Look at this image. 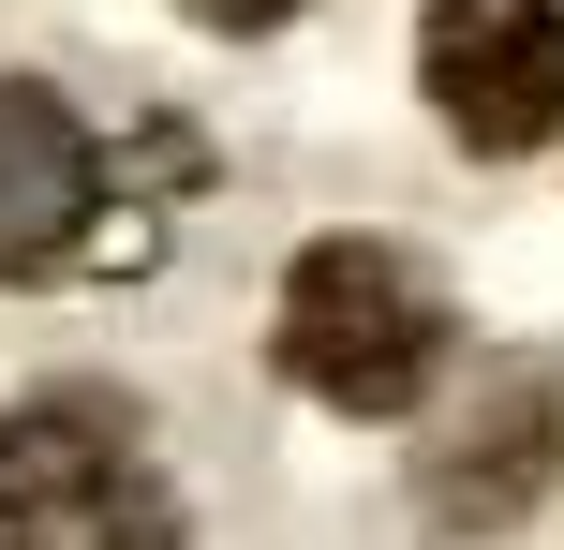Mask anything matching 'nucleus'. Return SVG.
<instances>
[{
  "label": "nucleus",
  "mask_w": 564,
  "mask_h": 550,
  "mask_svg": "<svg viewBox=\"0 0 564 550\" xmlns=\"http://www.w3.org/2000/svg\"><path fill=\"white\" fill-rule=\"evenodd\" d=\"M0 550H194L119 387H30L0 417Z\"/></svg>",
  "instance_id": "nucleus-2"
},
{
  "label": "nucleus",
  "mask_w": 564,
  "mask_h": 550,
  "mask_svg": "<svg viewBox=\"0 0 564 550\" xmlns=\"http://www.w3.org/2000/svg\"><path fill=\"white\" fill-rule=\"evenodd\" d=\"M282 387H312L327 417H416L460 357V313L401 238H297L282 268V313H268Z\"/></svg>",
  "instance_id": "nucleus-1"
},
{
  "label": "nucleus",
  "mask_w": 564,
  "mask_h": 550,
  "mask_svg": "<svg viewBox=\"0 0 564 550\" xmlns=\"http://www.w3.org/2000/svg\"><path fill=\"white\" fill-rule=\"evenodd\" d=\"M416 89L476 164H535L564 134V0H431Z\"/></svg>",
  "instance_id": "nucleus-3"
},
{
  "label": "nucleus",
  "mask_w": 564,
  "mask_h": 550,
  "mask_svg": "<svg viewBox=\"0 0 564 550\" xmlns=\"http://www.w3.org/2000/svg\"><path fill=\"white\" fill-rule=\"evenodd\" d=\"M89 224H105V149H89V119L59 105L45 75H0V283L59 268Z\"/></svg>",
  "instance_id": "nucleus-5"
},
{
  "label": "nucleus",
  "mask_w": 564,
  "mask_h": 550,
  "mask_svg": "<svg viewBox=\"0 0 564 550\" xmlns=\"http://www.w3.org/2000/svg\"><path fill=\"white\" fill-rule=\"evenodd\" d=\"M297 0H208V30H282Z\"/></svg>",
  "instance_id": "nucleus-6"
},
{
  "label": "nucleus",
  "mask_w": 564,
  "mask_h": 550,
  "mask_svg": "<svg viewBox=\"0 0 564 550\" xmlns=\"http://www.w3.org/2000/svg\"><path fill=\"white\" fill-rule=\"evenodd\" d=\"M550 462H564V387H550V357H490V373H460L446 417L416 432V506H431L446 536H506V521H535Z\"/></svg>",
  "instance_id": "nucleus-4"
}]
</instances>
